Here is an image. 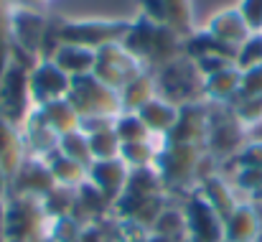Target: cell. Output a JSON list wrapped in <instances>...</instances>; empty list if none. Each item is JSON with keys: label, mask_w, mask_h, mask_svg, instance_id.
I'll return each instance as SVG.
<instances>
[{"label": "cell", "mask_w": 262, "mask_h": 242, "mask_svg": "<svg viewBox=\"0 0 262 242\" xmlns=\"http://www.w3.org/2000/svg\"><path fill=\"white\" fill-rule=\"evenodd\" d=\"M10 189L15 191V196L43 199L51 189H56V181H54V176H51V171H49L43 158L28 156L26 161L20 163V168L15 171V176L10 181Z\"/></svg>", "instance_id": "obj_12"}, {"label": "cell", "mask_w": 262, "mask_h": 242, "mask_svg": "<svg viewBox=\"0 0 262 242\" xmlns=\"http://www.w3.org/2000/svg\"><path fill=\"white\" fill-rule=\"evenodd\" d=\"M51 23L46 15H41L36 8H26V5H15L10 10V33H13V44L36 54L41 59V46L51 31Z\"/></svg>", "instance_id": "obj_10"}, {"label": "cell", "mask_w": 262, "mask_h": 242, "mask_svg": "<svg viewBox=\"0 0 262 242\" xmlns=\"http://www.w3.org/2000/svg\"><path fill=\"white\" fill-rule=\"evenodd\" d=\"M41 117L46 120V125L61 138L64 133H72L79 128V112L74 110V105L64 97V99H54L49 105H41L38 107Z\"/></svg>", "instance_id": "obj_23"}, {"label": "cell", "mask_w": 262, "mask_h": 242, "mask_svg": "<svg viewBox=\"0 0 262 242\" xmlns=\"http://www.w3.org/2000/svg\"><path fill=\"white\" fill-rule=\"evenodd\" d=\"M43 161H46V166H49V171H51L56 186L79 189L82 184H87V171L89 168L87 166H82V163L72 161V158H67L64 153H59V148H56L51 156H46Z\"/></svg>", "instance_id": "obj_22"}, {"label": "cell", "mask_w": 262, "mask_h": 242, "mask_svg": "<svg viewBox=\"0 0 262 242\" xmlns=\"http://www.w3.org/2000/svg\"><path fill=\"white\" fill-rule=\"evenodd\" d=\"M239 89H242V72L234 64L206 77V84H204L206 102H216V105H232L239 97Z\"/></svg>", "instance_id": "obj_19"}, {"label": "cell", "mask_w": 262, "mask_h": 242, "mask_svg": "<svg viewBox=\"0 0 262 242\" xmlns=\"http://www.w3.org/2000/svg\"><path fill=\"white\" fill-rule=\"evenodd\" d=\"M255 242H262V232H260V235H257V240H255Z\"/></svg>", "instance_id": "obj_39"}, {"label": "cell", "mask_w": 262, "mask_h": 242, "mask_svg": "<svg viewBox=\"0 0 262 242\" xmlns=\"http://www.w3.org/2000/svg\"><path fill=\"white\" fill-rule=\"evenodd\" d=\"M51 62L64 74H69L74 79V77H82V74H92L94 72L97 51H92L87 46H77V44H61L56 49V54L51 56Z\"/></svg>", "instance_id": "obj_21"}, {"label": "cell", "mask_w": 262, "mask_h": 242, "mask_svg": "<svg viewBox=\"0 0 262 242\" xmlns=\"http://www.w3.org/2000/svg\"><path fill=\"white\" fill-rule=\"evenodd\" d=\"M239 97H262V67L242 72V89Z\"/></svg>", "instance_id": "obj_35"}, {"label": "cell", "mask_w": 262, "mask_h": 242, "mask_svg": "<svg viewBox=\"0 0 262 242\" xmlns=\"http://www.w3.org/2000/svg\"><path fill=\"white\" fill-rule=\"evenodd\" d=\"M153 97H158V89H156V77H153L148 69L120 89L122 110H127V112H138V110H140L145 102H150Z\"/></svg>", "instance_id": "obj_25"}, {"label": "cell", "mask_w": 262, "mask_h": 242, "mask_svg": "<svg viewBox=\"0 0 262 242\" xmlns=\"http://www.w3.org/2000/svg\"><path fill=\"white\" fill-rule=\"evenodd\" d=\"M262 232V217L257 204H239L224 219V242H255Z\"/></svg>", "instance_id": "obj_16"}, {"label": "cell", "mask_w": 262, "mask_h": 242, "mask_svg": "<svg viewBox=\"0 0 262 242\" xmlns=\"http://www.w3.org/2000/svg\"><path fill=\"white\" fill-rule=\"evenodd\" d=\"M23 143H26V153L36 156V158H46L59 148V135L46 125V120L41 117L38 107H33V112L28 115L26 125H23Z\"/></svg>", "instance_id": "obj_15"}, {"label": "cell", "mask_w": 262, "mask_h": 242, "mask_svg": "<svg viewBox=\"0 0 262 242\" xmlns=\"http://www.w3.org/2000/svg\"><path fill=\"white\" fill-rule=\"evenodd\" d=\"M115 133L122 143H145V140H153L150 130L145 128V123L140 120L138 112H127L122 110L117 117H115Z\"/></svg>", "instance_id": "obj_26"}, {"label": "cell", "mask_w": 262, "mask_h": 242, "mask_svg": "<svg viewBox=\"0 0 262 242\" xmlns=\"http://www.w3.org/2000/svg\"><path fill=\"white\" fill-rule=\"evenodd\" d=\"M143 72H145L143 62L135 59L122 46V41H115V44H107V46L97 49V62H94L92 74L99 82H104L107 87H112L115 92H120L125 84H130Z\"/></svg>", "instance_id": "obj_8"}, {"label": "cell", "mask_w": 262, "mask_h": 242, "mask_svg": "<svg viewBox=\"0 0 262 242\" xmlns=\"http://www.w3.org/2000/svg\"><path fill=\"white\" fill-rule=\"evenodd\" d=\"M59 153H64L67 158L82 163V166H92L94 158H92V148H89V135L82 133L79 128L72 130V133H64L59 138Z\"/></svg>", "instance_id": "obj_27"}, {"label": "cell", "mask_w": 262, "mask_h": 242, "mask_svg": "<svg viewBox=\"0 0 262 242\" xmlns=\"http://www.w3.org/2000/svg\"><path fill=\"white\" fill-rule=\"evenodd\" d=\"M201 196L214 207V212H216L222 219H227V217L239 207V201L234 199L232 186H229L222 176H209L206 181H201Z\"/></svg>", "instance_id": "obj_24"}, {"label": "cell", "mask_w": 262, "mask_h": 242, "mask_svg": "<svg viewBox=\"0 0 262 242\" xmlns=\"http://www.w3.org/2000/svg\"><path fill=\"white\" fill-rule=\"evenodd\" d=\"M89 148H92V158L94 161H112V158H120L122 140L117 138L115 128H110V130L92 133L89 135Z\"/></svg>", "instance_id": "obj_30"}, {"label": "cell", "mask_w": 262, "mask_h": 242, "mask_svg": "<svg viewBox=\"0 0 262 242\" xmlns=\"http://www.w3.org/2000/svg\"><path fill=\"white\" fill-rule=\"evenodd\" d=\"M49 214L43 209V199L36 196H13L5 207V242H36L49 232Z\"/></svg>", "instance_id": "obj_3"}, {"label": "cell", "mask_w": 262, "mask_h": 242, "mask_svg": "<svg viewBox=\"0 0 262 242\" xmlns=\"http://www.w3.org/2000/svg\"><path fill=\"white\" fill-rule=\"evenodd\" d=\"M67 99L74 105V110L82 117L92 115H104V117H117L122 112V99L120 92H115L112 87H107L104 82H99L94 74H82L74 77Z\"/></svg>", "instance_id": "obj_5"}, {"label": "cell", "mask_w": 262, "mask_h": 242, "mask_svg": "<svg viewBox=\"0 0 262 242\" xmlns=\"http://www.w3.org/2000/svg\"><path fill=\"white\" fill-rule=\"evenodd\" d=\"M8 186H10V176L5 173V168H3V163H0V199H3V194L8 191Z\"/></svg>", "instance_id": "obj_36"}, {"label": "cell", "mask_w": 262, "mask_h": 242, "mask_svg": "<svg viewBox=\"0 0 262 242\" xmlns=\"http://www.w3.org/2000/svg\"><path fill=\"white\" fill-rule=\"evenodd\" d=\"M26 158H28V153H26L20 128H15V125H10L8 120L0 117V163H3L5 173L10 176V181H13L15 171L20 168V163Z\"/></svg>", "instance_id": "obj_20"}, {"label": "cell", "mask_w": 262, "mask_h": 242, "mask_svg": "<svg viewBox=\"0 0 262 242\" xmlns=\"http://www.w3.org/2000/svg\"><path fill=\"white\" fill-rule=\"evenodd\" d=\"M234 163L237 168H255V171H262V140H250L242 146V151L234 156Z\"/></svg>", "instance_id": "obj_33"}, {"label": "cell", "mask_w": 262, "mask_h": 242, "mask_svg": "<svg viewBox=\"0 0 262 242\" xmlns=\"http://www.w3.org/2000/svg\"><path fill=\"white\" fill-rule=\"evenodd\" d=\"M183 217L188 242H224V219L201 194H193L183 204Z\"/></svg>", "instance_id": "obj_9"}, {"label": "cell", "mask_w": 262, "mask_h": 242, "mask_svg": "<svg viewBox=\"0 0 262 242\" xmlns=\"http://www.w3.org/2000/svg\"><path fill=\"white\" fill-rule=\"evenodd\" d=\"M234 67L239 72H247V69H255V67H262V33H250L237 54H234Z\"/></svg>", "instance_id": "obj_31"}, {"label": "cell", "mask_w": 262, "mask_h": 242, "mask_svg": "<svg viewBox=\"0 0 262 242\" xmlns=\"http://www.w3.org/2000/svg\"><path fill=\"white\" fill-rule=\"evenodd\" d=\"M247 143V128L234 115L229 105L209 102V133H206V151L211 158H234L242 146Z\"/></svg>", "instance_id": "obj_4"}, {"label": "cell", "mask_w": 262, "mask_h": 242, "mask_svg": "<svg viewBox=\"0 0 262 242\" xmlns=\"http://www.w3.org/2000/svg\"><path fill=\"white\" fill-rule=\"evenodd\" d=\"M28 87H31V99L36 107L49 105L54 99H64L69 94L72 87V77L64 74L51 59L38 62L33 67V72L28 74Z\"/></svg>", "instance_id": "obj_11"}, {"label": "cell", "mask_w": 262, "mask_h": 242, "mask_svg": "<svg viewBox=\"0 0 262 242\" xmlns=\"http://www.w3.org/2000/svg\"><path fill=\"white\" fill-rule=\"evenodd\" d=\"M140 10L148 21L168 26L178 36H191V5L188 0H140Z\"/></svg>", "instance_id": "obj_13"}, {"label": "cell", "mask_w": 262, "mask_h": 242, "mask_svg": "<svg viewBox=\"0 0 262 242\" xmlns=\"http://www.w3.org/2000/svg\"><path fill=\"white\" fill-rule=\"evenodd\" d=\"M140 242H173V240H168V237H161V235H153V232H150L145 240H140Z\"/></svg>", "instance_id": "obj_37"}, {"label": "cell", "mask_w": 262, "mask_h": 242, "mask_svg": "<svg viewBox=\"0 0 262 242\" xmlns=\"http://www.w3.org/2000/svg\"><path fill=\"white\" fill-rule=\"evenodd\" d=\"M138 115H140V120L145 123V128L150 130L153 138H166L178 123L181 107H176L173 102H168L163 97H153L150 102H145L138 110Z\"/></svg>", "instance_id": "obj_18"}, {"label": "cell", "mask_w": 262, "mask_h": 242, "mask_svg": "<svg viewBox=\"0 0 262 242\" xmlns=\"http://www.w3.org/2000/svg\"><path fill=\"white\" fill-rule=\"evenodd\" d=\"M158 151L161 148H156L153 140H145V143H122L120 158L125 161V166L130 171L133 168H150V166H156Z\"/></svg>", "instance_id": "obj_29"}, {"label": "cell", "mask_w": 262, "mask_h": 242, "mask_svg": "<svg viewBox=\"0 0 262 242\" xmlns=\"http://www.w3.org/2000/svg\"><path fill=\"white\" fill-rule=\"evenodd\" d=\"M127 28V21H56V36L61 44L87 46L92 51L122 41Z\"/></svg>", "instance_id": "obj_6"}, {"label": "cell", "mask_w": 262, "mask_h": 242, "mask_svg": "<svg viewBox=\"0 0 262 242\" xmlns=\"http://www.w3.org/2000/svg\"><path fill=\"white\" fill-rule=\"evenodd\" d=\"M153 235H161V237H168L173 242L186 240V217H183V209H163L158 214V219L153 222L150 227Z\"/></svg>", "instance_id": "obj_28"}, {"label": "cell", "mask_w": 262, "mask_h": 242, "mask_svg": "<svg viewBox=\"0 0 262 242\" xmlns=\"http://www.w3.org/2000/svg\"><path fill=\"white\" fill-rule=\"evenodd\" d=\"M20 5H26V8H38V5H43L46 0H18Z\"/></svg>", "instance_id": "obj_38"}, {"label": "cell", "mask_w": 262, "mask_h": 242, "mask_svg": "<svg viewBox=\"0 0 262 242\" xmlns=\"http://www.w3.org/2000/svg\"><path fill=\"white\" fill-rule=\"evenodd\" d=\"M130 178V168L125 166L122 158H112V161H94L87 171V181L99 189L110 204H115L120 199V194L125 191Z\"/></svg>", "instance_id": "obj_14"}, {"label": "cell", "mask_w": 262, "mask_h": 242, "mask_svg": "<svg viewBox=\"0 0 262 242\" xmlns=\"http://www.w3.org/2000/svg\"><path fill=\"white\" fill-rule=\"evenodd\" d=\"M28 69L10 62V67L5 69L3 82H0V117L8 120L15 128H23L28 115L33 112L31 105V87H28Z\"/></svg>", "instance_id": "obj_7"}, {"label": "cell", "mask_w": 262, "mask_h": 242, "mask_svg": "<svg viewBox=\"0 0 262 242\" xmlns=\"http://www.w3.org/2000/svg\"><path fill=\"white\" fill-rule=\"evenodd\" d=\"M10 51H13V33H10V10L0 8V82L5 69L10 67Z\"/></svg>", "instance_id": "obj_32"}, {"label": "cell", "mask_w": 262, "mask_h": 242, "mask_svg": "<svg viewBox=\"0 0 262 242\" xmlns=\"http://www.w3.org/2000/svg\"><path fill=\"white\" fill-rule=\"evenodd\" d=\"M122 46L135 59H140L145 69H161L173 59L183 56V36H178L168 26H158L148 21L145 15L130 23Z\"/></svg>", "instance_id": "obj_1"}, {"label": "cell", "mask_w": 262, "mask_h": 242, "mask_svg": "<svg viewBox=\"0 0 262 242\" xmlns=\"http://www.w3.org/2000/svg\"><path fill=\"white\" fill-rule=\"evenodd\" d=\"M237 10L252 33H262V0H239Z\"/></svg>", "instance_id": "obj_34"}, {"label": "cell", "mask_w": 262, "mask_h": 242, "mask_svg": "<svg viewBox=\"0 0 262 242\" xmlns=\"http://www.w3.org/2000/svg\"><path fill=\"white\" fill-rule=\"evenodd\" d=\"M206 31L216 38V41H222L224 46H229V49H239V44L252 33L250 28H247V23H245V18L239 15V10L237 8H227V10H219L211 21H209V26H206Z\"/></svg>", "instance_id": "obj_17"}, {"label": "cell", "mask_w": 262, "mask_h": 242, "mask_svg": "<svg viewBox=\"0 0 262 242\" xmlns=\"http://www.w3.org/2000/svg\"><path fill=\"white\" fill-rule=\"evenodd\" d=\"M153 77H156L158 97L173 102L176 107L206 102V94H204L206 77L199 72L196 62L188 59V56H178V59H173L171 64L156 69Z\"/></svg>", "instance_id": "obj_2"}]
</instances>
